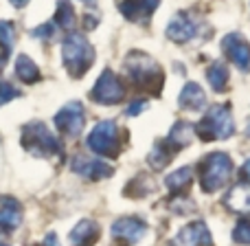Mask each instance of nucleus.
Listing matches in <instances>:
<instances>
[{
    "instance_id": "nucleus-26",
    "label": "nucleus",
    "mask_w": 250,
    "mask_h": 246,
    "mask_svg": "<svg viewBox=\"0 0 250 246\" xmlns=\"http://www.w3.org/2000/svg\"><path fill=\"white\" fill-rule=\"evenodd\" d=\"M233 240L237 244H248L250 246V220H239L233 229Z\"/></svg>"
},
{
    "instance_id": "nucleus-14",
    "label": "nucleus",
    "mask_w": 250,
    "mask_h": 246,
    "mask_svg": "<svg viewBox=\"0 0 250 246\" xmlns=\"http://www.w3.org/2000/svg\"><path fill=\"white\" fill-rule=\"evenodd\" d=\"M160 0H121L119 2V11L123 13V18H127L129 22H141L145 24L151 18V13L158 9Z\"/></svg>"
},
{
    "instance_id": "nucleus-15",
    "label": "nucleus",
    "mask_w": 250,
    "mask_h": 246,
    "mask_svg": "<svg viewBox=\"0 0 250 246\" xmlns=\"http://www.w3.org/2000/svg\"><path fill=\"white\" fill-rule=\"evenodd\" d=\"M22 224V204L16 198H0V229L11 233Z\"/></svg>"
},
{
    "instance_id": "nucleus-2",
    "label": "nucleus",
    "mask_w": 250,
    "mask_h": 246,
    "mask_svg": "<svg viewBox=\"0 0 250 246\" xmlns=\"http://www.w3.org/2000/svg\"><path fill=\"white\" fill-rule=\"evenodd\" d=\"M62 62L70 77H83L95 62V48L82 33H68L62 44Z\"/></svg>"
},
{
    "instance_id": "nucleus-16",
    "label": "nucleus",
    "mask_w": 250,
    "mask_h": 246,
    "mask_svg": "<svg viewBox=\"0 0 250 246\" xmlns=\"http://www.w3.org/2000/svg\"><path fill=\"white\" fill-rule=\"evenodd\" d=\"M224 204L235 213H250V180H242L224 196Z\"/></svg>"
},
{
    "instance_id": "nucleus-29",
    "label": "nucleus",
    "mask_w": 250,
    "mask_h": 246,
    "mask_svg": "<svg viewBox=\"0 0 250 246\" xmlns=\"http://www.w3.org/2000/svg\"><path fill=\"white\" fill-rule=\"evenodd\" d=\"M145 108H147V99L132 101V104H129V108H127V117H136V114H141Z\"/></svg>"
},
{
    "instance_id": "nucleus-31",
    "label": "nucleus",
    "mask_w": 250,
    "mask_h": 246,
    "mask_svg": "<svg viewBox=\"0 0 250 246\" xmlns=\"http://www.w3.org/2000/svg\"><path fill=\"white\" fill-rule=\"evenodd\" d=\"M242 174H244V178H246V180H250V158L242 165Z\"/></svg>"
},
{
    "instance_id": "nucleus-23",
    "label": "nucleus",
    "mask_w": 250,
    "mask_h": 246,
    "mask_svg": "<svg viewBox=\"0 0 250 246\" xmlns=\"http://www.w3.org/2000/svg\"><path fill=\"white\" fill-rule=\"evenodd\" d=\"M55 24L64 31H73L77 24V13H75L70 0H60L57 2V11H55Z\"/></svg>"
},
{
    "instance_id": "nucleus-20",
    "label": "nucleus",
    "mask_w": 250,
    "mask_h": 246,
    "mask_svg": "<svg viewBox=\"0 0 250 246\" xmlns=\"http://www.w3.org/2000/svg\"><path fill=\"white\" fill-rule=\"evenodd\" d=\"M16 75H18V79L24 84H38L40 79H42V73H40L38 64H35L29 55H24V53L18 55V60H16Z\"/></svg>"
},
{
    "instance_id": "nucleus-27",
    "label": "nucleus",
    "mask_w": 250,
    "mask_h": 246,
    "mask_svg": "<svg viewBox=\"0 0 250 246\" xmlns=\"http://www.w3.org/2000/svg\"><path fill=\"white\" fill-rule=\"evenodd\" d=\"M16 97H20V92H18L9 82H2V79H0V106L9 104V101L16 99Z\"/></svg>"
},
{
    "instance_id": "nucleus-8",
    "label": "nucleus",
    "mask_w": 250,
    "mask_h": 246,
    "mask_svg": "<svg viewBox=\"0 0 250 246\" xmlns=\"http://www.w3.org/2000/svg\"><path fill=\"white\" fill-rule=\"evenodd\" d=\"M83 123H86V112L79 101H70L55 114V128L68 138H77L83 130Z\"/></svg>"
},
{
    "instance_id": "nucleus-34",
    "label": "nucleus",
    "mask_w": 250,
    "mask_h": 246,
    "mask_svg": "<svg viewBox=\"0 0 250 246\" xmlns=\"http://www.w3.org/2000/svg\"><path fill=\"white\" fill-rule=\"evenodd\" d=\"M82 2H86V4H95L97 0H82Z\"/></svg>"
},
{
    "instance_id": "nucleus-18",
    "label": "nucleus",
    "mask_w": 250,
    "mask_h": 246,
    "mask_svg": "<svg viewBox=\"0 0 250 246\" xmlns=\"http://www.w3.org/2000/svg\"><path fill=\"white\" fill-rule=\"evenodd\" d=\"M195 136V125L189 123V121H178L173 123V128L169 130L167 134V145L171 147L173 152L176 150H182V147H187L191 141H193Z\"/></svg>"
},
{
    "instance_id": "nucleus-10",
    "label": "nucleus",
    "mask_w": 250,
    "mask_h": 246,
    "mask_svg": "<svg viewBox=\"0 0 250 246\" xmlns=\"http://www.w3.org/2000/svg\"><path fill=\"white\" fill-rule=\"evenodd\" d=\"M222 51L226 53V57H229L239 70H244V73L250 70V44L246 38H242L239 33L224 35V40H222Z\"/></svg>"
},
{
    "instance_id": "nucleus-30",
    "label": "nucleus",
    "mask_w": 250,
    "mask_h": 246,
    "mask_svg": "<svg viewBox=\"0 0 250 246\" xmlns=\"http://www.w3.org/2000/svg\"><path fill=\"white\" fill-rule=\"evenodd\" d=\"M171 209L176 213H187L189 209H193V202H191L189 198H182V200H176V202L171 204Z\"/></svg>"
},
{
    "instance_id": "nucleus-28",
    "label": "nucleus",
    "mask_w": 250,
    "mask_h": 246,
    "mask_svg": "<svg viewBox=\"0 0 250 246\" xmlns=\"http://www.w3.org/2000/svg\"><path fill=\"white\" fill-rule=\"evenodd\" d=\"M33 35L40 38V40H53V35H55V26L42 24V26H38V29H33Z\"/></svg>"
},
{
    "instance_id": "nucleus-13",
    "label": "nucleus",
    "mask_w": 250,
    "mask_h": 246,
    "mask_svg": "<svg viewBox=\"0 0 250 246\" xmlns=\"http://www.w3.org/2000/svg\"><path fill=\"white\" fill-rule=\"evenodd\" d=\"M70 169L79 176L92 178V180H99V178H108L114 174L112 165L104 163L99 158H88V156H75L73 163H70Z\"/></svg>"
},
{
    "instance_id": "nucleus-1",
    "label": "nucleus",
    "mask_w": 250,
    "mask_h": 246,
    "mask_svg": "<svg viewBox=\"0 0 250 246\" xmlns=\"http://www.w3.org/2000/svg\"><path fill=\"white\" fill-rule=\"evenodd\" d=\"M123 68H125V75L129 77V82L136 88L151 92V95H160V88L165 84V75L154 57H149L143 51H132L125 57Z\"/></svg>"
},
{
    "instance_id": "nucleus-35",
    "label": "nucleus",
    "mask_w": 250,
    "mask_h": 246,
    "mask_svg": "<svg viewBox=\"0 0 250 246\" xmlns=\"http://www.w3.org/2000/svg\"><path fill=\"white\" fill-rule=\"evenodd\" d=\"M0 246H7V244H2V242H0Z\"/></svg>"
},
{
    "instance_id": "nucleus-32",
    "label": "nucleus",
    "mask_w": 250,
    "mask_h": 246,
    "mask_svg": "<svg viewBox=\"0 0 250 246\" xmlns=\"http://www.w3.org/2000/svg\"><path fill=\"white\" fill-rule=\"evenodd\" d=\"M9 2H11L13 7H16V9H22V7H24V4H26V2H29V0H9Z\"/></svg>"
},
{
    "instance_id": "nucleus-9",
    "label": "nucleus",
    "mask_w": 250,
    "mask_h": 246,
    "mask_svg": "<svg viewBox=\"0 0 250 246\" xmlns=\"http://www.w3.org/2000/svg\"><path fill=\"white\" fill-rule=\"evenodd\" d=\"M147 233V224L141 220V218H119V220L112 222V229H110V235L117 244L121 246H132L136 242H141Z\"/></svg>"
},
{
    "instance_id": "nucleus-11",
    "label": "nucleus",
    "mask_w": 250,
    "mask_h": 246,
    "mask_svg": "<svg viewBox=\"0 0 250 246\" xmlns=\"http://www.w3.org/2000/svg\"><path fill=\"white\" fill-rule=\"evenodd\" d=\"M200 31V24L195 18H191V13L180 11L171 18V22L167 24V38L173 40L178 44H185L189 40H193Z\"/></svg>"
},
{
    "instance_id": "nucleus-4",
    "label": "nucleus",
    "mask_w": 250,
    "mask_h": 246,
    "mask_svg": "<svg viewBox=\"0 0 250 246\" xmlns=\"http://www.w3.org/2000/svg\"><path fill=\"white\" fill-rule=\"evenodd\" d=\"M200 185L207 194H215L226 185V180L233 174V160L224 152H213V154L204 156L202 165H200Z\"/></svg>"
},
{
    "instance_id": "nucleus-12",
    "label": "nucleus",
    "mask_w": 250,
    "mask_h": 246,
    "mask_svg": "<svg viewBox=\"0 0 250 246\" xmlns=\"http://www.w3.org/2000/svg\"><path fill=\"white\" fill-rule=\"evenodd\" d=\"M171 246H213L211 231L202 220L191 222L178 231V235L171 240Z\"/></svg>"
},
{
    "instance_id": "nucleus-19",
    "label": "nucleus",
    "mask_w": 250,
    "mask_h": 246,
    "mask_svg": "<svg viewBox=\"0 0 250 246\" xmlns=\"http://www.w3.org/2000/svg\"><path fill=\"white\" fill-rule=\"evenodd\" d=\"M178 104L182 110H202L207 106V92L200 88V84L189 82L182 88L180 97H178Z\"/></svg>"
},
{
    "instance_id": "nucleus-24",
    "label": "nucleus",
    "mask_w": 250,
    "mask_h": 246,
    "mask_svg": "<svg viewBox=\"0 0 250 246\" xmlns=\"http://www.w3.org/2000/svg\"><path fill=\"white\" fill-rule=\"evenodd\" d=\"M191 180H193V169L180 167V169H176L173 174H169V176L165 178V185L169 187V191L178 194V191H185L187 187L191 185Z\"/></svg>"
},
{
    "instance_id": "nucleus-3",
    "label": "nucleus",
    "mask_w": 250,
    "mask_h": 246,
    "mask_svg": "<svg viewBox=\"0 0 250 246\" xmlns=\"http://www.w3.org/2000/svg\"><path fill=\"white\" fill-rule=\"evenodd\" d=\"M195 134L202 141H222V138H230L235 134V121L230 108L224 104L211 106L204 119L195 125Z\"/></svg>"
},
{
    "instance_id": "nucleus-5",
    "label": "nucleus",
    "mask_w": 250,
    "mask_h": 246,
    "mask_svg": "<svg viewBox=\"0 0 250 246\" xmlns=\"http://www.w3.org/2000/svg\"><path fill=\"white\" fill-rule=\"evenodd\" d=\"M22 147L35 158H46V156L62 154V145L53 132L40 121H31L22 128Z\"/></svg>"
},
{
    "instance_id": "nucleus-17",
    "label": "nucleus",
    "mask_w": 250,
    "mask_h": 246,
    "mask_svg": "<svg viewBox=\"0 0 250 246\" xmlns=\"http://www.w3.org/2000/svg\"><path fill=\"white\" fill-rule=\"evenodd\" d=\"M97 240H99V224L92 220L77 222V226L68 235L70 246H92Z\"/></svg>"
},
{
    "instance_id": "nucleus-22",
    "label": "nucleus",
    "mask_w": 250,
    "mask_h": 246,
    "mask_svg": "<svg viewBox=\"0 0 250 246\" xmlns=\"http://www.w3.org/2000/svg\"><path fill=\"white\" fill-rule=\"evenodd\" d=\"M171 156H173V150L167 145V141H158L154 145V150L149 152V156H147V163L151 165V169L160 172V169H165L169 165Z\"/></svg>"
},
{
    "instance_id": "nucleus-33",
    "label": "nucleus",
    "mask_w": 250,
    "mask_h": 246,
    "mask_svg": "<svg viewBox=\"0 0 250 246\" xmlns=\"http://www.w3.org/2000/svg\"><path fill=\"white\" fill-rule=\"evenodd\" d=\"M246 136H250V119H248V123H246Z\"/></svg>"
},
{
    "instance_id": "nucleus-21",
    "label": "nucleus",
    "mask_w": 250,
    "mask_h": 246,
    "mask_svg": "<svg viewBox=\"0 0 250 246\" xmlns=\"http://www.w3.org/2000/svg\"><path fill=\"white\" fill-rule=\"evenodd\" d=\"M207 82L211 84V88L215 92H224L226 84H229V68H226L224 62H213L207 68Z\"/></svg>"
},
{
    "instance_id": "nucleus-25",
    "label": "nucleus",
    "mask_w": 250,
    "mask_h": 246,
    "mask_svg": "<svg viewBox=\"0 0 250 246\" xmlns=\"http://www.w3.org/2000/svg\"><path fill=\"white\" fill-rule=\"evenodd\" d=\"M13 22L2 20L0 22V48H2V60H7L9 53L13 48V42H16V33H13Z\"/></svg>"
},
{
    "instance_id": "nucleus-6",
    "label": "nucleus",
    "mask_w": 250,
    "mask_h": 246,
    "mask_svg": "<svg viewBox=\"0 0 250 246\" xmlns=\"http://www.w3.org/2000/svg\"><path fill=\"white\" fill-rule=\"evenodd\" d=\"M88 150L95 154L105 156V158H114L121 152V141H119V128L114 121H101L92 128L86 141Z\"/></svg>"
},
{
    "instance_id": "nucleus-7",
    "label": "nucleus",
    "mask_w": 250,
    "mask_h": 246,
    "mask_svg": "<svg viewBox=\"0 0 250 246\" xmlns=\"http://www.w3.org/2000/svg\"><path fill=\"white\" fill-rule=\"evenodd\" d=\"M90 99L101 106H112L125 99V86L123 82L112 73V70H104L101 77L97 79L95 88L90 90Z\"/></svg>"
}]
</instances>
